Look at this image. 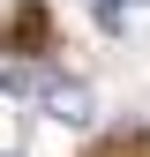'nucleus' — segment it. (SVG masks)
Returning a JSON list of instances; mask_svg holds the SVG:
<instances>
[{
	"instance_id": "nucleus-1",
	"label": "nucleus",
	"mask_w": 150,
	"mask_h": 157,
	"mask_svg": "<svg viewBox=\"0 0 150 157\" xmlns=\"http://www.w3.org/2000/svg\"><path fill=\"white\" fill-rule=\"evenodd\" d=\"M38 105H53V120H68V127H83L90 120V90L75 82V75H38Z\"/></svg>"
},
{
	"instance_id": "nucleus-2",
	"label": "nucleus",
	"mask_w": 150,
	"mask_h": 157,
	"mask_svg": "<svg viewBox=\"0 0 150 157\" xmlns=\"http://www.w3.org/2000/svg\"><path fill=\"white\" fill-rule=\"evenodd\" d=\"M0 90H8V75H0Z\"/></svg>"
}]
</instances>
